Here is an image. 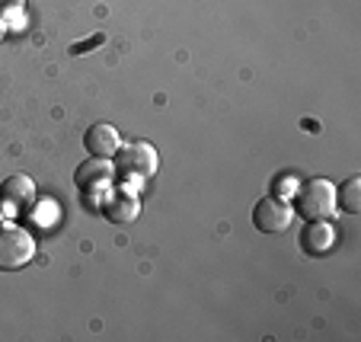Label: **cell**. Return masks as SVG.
Listing matches in <instances>:
<instances>
[{
	"instance_id": "cell-1",
	"label": "cell",
	"mask_w": 361,
	"mask_h": 342,
	"mask_svg": "<svg viewBox=\"0 0 361 342\" xmlns=\"http://www.w3.org/2000/svg\"><path fill=\"white\" fill-rule=\"evenodd\" d=\"M294 212L307 221H329L336 214V185L329 179H307L294 195Z\"/></svg>"
},
{
	"instance_id": "cell-2",
	"label": "cell",
	"mask_w": 361,
	"mask_h": 342,
	"mask_svg": "<svg viewBox=\"0 0 361 342\" xmlns=\"http://www.w3.org/2000/svg\"><path fill=\"white\" fill-rule=\"evenodd\" d=\"M35 256V240L26 227L13 224V221H0V272H16V269L29 266Z\"/></svg>"
},
{
	"instance_id": "cell-3",
	"label": "cell",
	"mask_w": 361,
	"mask_h": 342,
	"mask_svg": "<svg viewBox=\"0 0 361 342\" xmlns=\"http://www.w3.org/2000/svg\"><path fill=\"white\" fill-rule=\"evenodd\" d=\"M157 173V151L150 144L137 141L125 151H116V176L118 179H150Z\"/></svg>"
},
{
	"instance_id": "cell-4",
	"label": "cell",
	"mask_w": 361,
	"mask_h": 342,
	"mask_svg": "<svg viewBox=\"0 0 361 342\" xmlns=\"http://www.w3.org/2000/svg\"><path fill=\"white\" fill-rule=\"evenodd\" d=\"M291 218H294V208L285 199H279V195H266V199H259L252 205V224L259 227L262 233L285 231L291 224Z\"/></svg>"
},
{
	"instance_id": "cell-5",
	"label": "cell",
	"mask_w": 361,
	"mask_h": 342,
	"mask_svg": "<svg viewBox=\"0 0 361 342\" xmlns=\"http://www.w3.org/2000/svg\"><path fill=\"white\" fill-rule=\"evenodd\" d=\"M32 202H35V185L29 176L16 173V176L4 179V185H0V205H7L10 212L26 214L32 208Z\"/></svg>"
},
{
	"instance_id": "cell-6",
	"label": "cell",
	"mask_w": 361,
	"mask_h": 342,
	"mask_svg": "<svg viewBox=\"0 0 361 342\" xmlns=\"http://www.w3.org/2000/svg\"><path fill=\"white\" fill-rule=\"evenodd\" d=\"M74 179H77V189H80V192H87V195H93V192L106 189V185H109L112 179H116V170H112V166H109V160L90 157L87 164H80V166H77Z\"/></svg>"
},
{
	"instance_id": "cell-7",
	"label": "cell",
	"mask_w": 361,
	"mask_h": 342,
	"mask_svg": "<svg viewBox=\"0 0 361 342\" xmlns=\"http://www.w3.org/2000/svg\"><path fill=\"white\" fill-rule=\"evenodd\" d=\"M83 147H87L90 157H99V160L116 157V151H118V131L112 128L109 122L90 125L87 135H83Z\"/></svg>"
},
{
	"instance_id": "cell-8",
	"label": "cell",
	"mask_w": 361,
	"mask_h": 342,
	"mask_svg": "<svg viewBox=\"0 0 361 342\" xmlns=\"http://www.w3.org/2000/svg\"><path fill=\"white\" fill-rule=\"evenodd\" d=\"M298 243L307 256H323V253H329V247L336 243V227H329L326 221H307Z\"/></svg>"
},
{
	"instance_id": "cell-9",
	"label": "cell",
	"mask_w": 361,
	"mask_h": 342,
	"mask_svg": "<svg viewBox=\"0 0 361 342\" xmlns=\"http://www.w3.org/2000/svg\"><path fill=\"white\" fill-rule=\"evenodd\" d=\"M99 212L109 224H131L141 214V205H137V199L128 195V192H116V195H109V199L102 202Z\"/></svg>"
},
{
	"instance_id": "cell-10",
	"label": "cell",
	"mask_w": 361,
	"mask_h": 342,
	"mask_svg": "<svg viewBox=\"0 0 361 342\" xmlns=\"http://www.w3.org/2000/svg\"><path fill=\"white\" fill-rule=\"evenodd\" d=\"M336 205H339L345 214L361 212V176H348L345 183L336 189Z\"/></svg>"
},
{
	"instance_id": "cell-11",
	"label": "cell",
	"mask_w": 361,
	"mask_h": 342,
	"mask_svg": "<svg viewBox=\"0 0 361 342\" xmlns=\"http://www.w3.org/2000/svg\"><path fill=\"white\" fill-rule=\"evenodd\" d=\"M23 7V0H0V16H10Z\"/></svg>"
},
{
	"instance_id": "cell-12",
	"label": "cell",
	"mask_w": 361,
	"mask_h": 342,
	"mask_svg": "<svg viewBox=\"0 0 361 342\" xmlns=\"http://www.w3.org/2000/svg\"><path fill=\"white\" fill-rule=\"evenodd\" d=\"M99 42H102V35H93V39H90V42H83V45H74V48H71V51H74V55H83V51H87V48L99 45Z\"/></svg>"
},
{
	"instance_id": "cell-13",
	"label": "cell",
	"mask_w": 361,
	"mask_h": 342,
	"mask_svg": "<svg viewBox=\"0 0 361 342\" xmlns=\"http://www.w3.org/2000/svg\"><path fill=\"white\" fill-rule=\"evenodd\" d=\"M4 32H7V29H4V20H0V42H4Z\"/></svg>"
}]
</instances>
